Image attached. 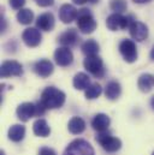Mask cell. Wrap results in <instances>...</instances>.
I'll return each mask as SVG.
<instances>
[{
	"instance_id": "obj_7",
	"label": "cell",
	"mask_w": 154,
	"mask_h": 155,
	"mask_svg": "<svg viewBox=\"0 0 154 155\" xmlns=\"http://www.w3.org/2000/svg\"><path fill=\"white\" fill-rule=\"evenodd\" d=\"M119 52L126 63H134L137 60V48L131 40H123L119 43Z\"/></svg>"
},
{
	"instance_id": "obj_8",
	"label": "cell",
	"mask_w": 154,
	"mask_h": 155,
	"mask_svg": "<svg viewBox=\"0 0 154 155\" xmlns=\"http://www.w3.org/2000/svg\"><path fill=\"white\" fill-rule=\"evenodd\" d=\"M1 77H11V76H22L23 66L16 60H6L1 64L0 68Z\"/></svg>"
},
{
	"instance_id": "obj_15",
	"label": "cell",
	"mask_w": 154,
	"mask_h": 155,
	"mask_svg": "<svg viewBox=\"0 0 154 155\" xmlns=\"http://www.w3.org/2000/svg\"><path fill=\"white\" fill-rule=\"evenodd\" d=\"M53 64L49 61V60H47V59H42V60H38L35 63V65H34V71L38 74L40 77H48V76H51L52 75V72H53Z\"/></svg>"
},
{
	"instance_id": "obj_32",
	"label": "cell",
	"mask_w": 154,
	"mask_h": 155,
	"mask_svg": "<svg viewBox=\"0 0 154 155\" xmlns=\"http://www.w3.org/2000/svg\"><path fill=\"white\" fill-rule=\"evenodd\" d=\"M6 29V21L4 18V16H1V33H4Z\"/></svg>"
},
{
	"instance_id": "obj_22",
	"label": "cell",
	"mask_w": 154,
	"mask_h": 155,
	"mask_svg": "<svg viewBox=\"0 0 154 155\" xmlns=\"http://www.w3.org/2000/svg\"><path fill=\"white\" fill-rule=\"evenodd\" d=\"M122 93V88H120V84L116 81H112V82H109L106 84V88H105V95L107 99L110 100H116L119 97Z\"/></svg>"
},
{
	"instance_id": "obj_10",
	"label": "cell",
	"mask_w": 154,
	"mask_h": 155,
	"mask_svg": "<svg viewBox=\"0 0 154 155\" xmlns=\"http://www.w3.org/2000/svg\"><path fill=\"white\" fill-rule=\"evenodd\" d=\"M77 16H78V10L71 4H64L59 8V18L65 24L74 22L75 19H77Z\"/></svg>"
},
{
	"instance_id": "obj_17",
	"label": "cell",
	"mask_w": 154,
	"mask_h": 155,
	"mask_svg": "<svg viewBox=\"0 0 154 155\" xmlns=\"http://www.w3.org/2000/svg\"><path fill=\"white\" fill-rule=\"evenodd\" d=\"M78 40V35H77V31L75 29H69L66 31H64L59 38L58 41L60 45H63L64 47H70V46H74Z\"/></svg>"
},
{
	"instance_id": "obj_6",
	"label": "cell",
	"mask_w": 154,
	"mask_h": 155,
	"mask_svg": "<svg viewBox=\"0 0 154 155\" xmlns=\"http://www.w3.org/2000/svg\"><path fill=\"white\" fill-rule=\"evenodd\" d=\"M83 66L89 74H92L95 77H102L105 75L104 63H102L101 58H99L98 55L87 57L83 61Z\"/></svg>"
},
{
	"instance_id": "obj_25",
	"label": "cell",
	"mask_w": 154,
	"mask_h": 155,
	"mask_svg": "<svg viewBox=\"0 0 154 155\" xmlns=\"http://www.w3.org/2000/svg\"><path fill=\"white\" fill-rule=\"evenodd\" d=\"M33 19H34V12L30 8H22L17 13V21L21 24L28 25L33 22Z\"/></svg>"
},
{
	"instance_id": "obj_11",
	"label": "cell",
	"mask_w": 154,
	"mask_h": 155,
	"mask_svg": "<svg viewBox=\"0 0 154 155\" xmlns=\"http://www.w3.org/2000/svg\"><path fill=\"white\" fill-rule=\"evenodd\" d=\"M22 40L28 47H36L40 45V42L42 40V35H41L40 30L36 28H28L23 31Z\"/></svg>"
},
{
	"instance_id": "obj_27",
	"label": "cell",
	"mask_w": 154,
	"mask_h": 155,
	"mask_svg": "<svg viewBox=\"0 0 154 155\" xmlns=\"http://www.w3.org/2000/svg\"><path fill=\"white\" fill-rule=\"evenodd\" d=\"M110 7L112 11H115V13H123L126 10V2L124 0H111Z\"/></svg>"
},
{
	"instance_id": "obj_24",
	"label": "cell",
	"mask_w": 154,
	"mask_h": 155,
	"mask_svg": "<svg viewBox=\"0 0 154 155\" xmlns=\"http://www.w3.org/2000/svg\"><path fill=\"white\" fill-rule=\"evenodd\" d=\"M99 45L95 40H87L85 42H83L82 45V52L87 55V57H93V55H98L99 53Z\"/></svg>"
},
{
	"instance_id": "obj_37",
	"label": "cell",
	"mask_w": 154,
	"mask_h": 155,
	"mask_svg": "<svg viewBox=\"0 0 154 155\" xmlns=\"http://www.w3.org/2000/svg\"><path fill=\"white\" fill-rule=\"evenodd\" d=\"M98 1H99V0H89L90 4H95V2H98Z\"/></svg>"
},
{
	"instance_id": "obj_23",
	"label": "cell",
	"mask_w": 154,
	"mask_h": 155,
	"mask_svg": "<svg viewBox=\"0 0 154 155\" xmlns=\"http://www.w3.org/2000/svg\"><path fill=\"white\" fill-rule=\"evenodd\" d=\"M72 84L77 90H87L88 87L90 85V78L84 72H78L74 77Z\"/></svg>"
},
{
	"instance_id": "obj_5",
	"label": "cell",
	"mask_w": 154,
	"mask_h": 155,
	"mask_svg": "<svg viewBox=\"0 0 154 155\" xmlns=\"http://www.w3.org/2000/svg\"><path fill=\"white\" fill-rule=\"evenodd\" d=\"M63 155H94V149L87 141L75 140L66 147Z\"/></svg>"
},
{
	"instance_id": "obj_36",
	"label": "cell",
	"mask_w": 154,
	"mask_h": 155,
	"mask_svg": "<svg viewBox=\"0 0 154 155\" xmlns=\"http://www.w3.org/2000/svg\"><path fill=\"white\" fill-rule=\"evenodd\" d=\"M151 105H152V107H153V110H154V96L152 97V100H151Z\"/></svg>"
},
{
	"instance_id": "obj_18",
	"label": "cell",
	"mask_w": 154,
	"mask_h": 155,
	"mask_svg": "<svg viewBox=\"0 0 154 155\" xmlns=\"http://www.w3.org/2000/svg\"><path fill=\"white\" fill-rule=\"evenodd\" d=\"M154 85V76H152L151 74H142L139 81H137V87L143 93H148L152 90Z\"/></svg>"
},
{
	"instance_id": "obj_26",
	"label": "cell",
	"mask_w": 154,
	"mask_h": 155,
	"mask_svg": "<svg viewBox=\"0 0 154 155\" xmlns=\"http://www.w3.org/2000/svg\"><path fill=\"white\" fill-rule=\"evenodd\" d=\"M102 93V88L99 83H93L88 87V89L85 90V97L89 99V100H93V99H96L101 95Z\"/></svg>"
},
{
	"instance_id": "obj_30",
	"label": "cell",
	"mask_w": 154,
	"mask_h": 155,
	"mask_svg": "<svg viewBox=\"0 0 154 155\" xmlns=\"http://www.w3.org/2000/svg\"><path fill=\"white\" fill-rule=\"evenodd\" d=\"M36 4L41 7H48L54 4V0H35Z\"/></svg>"
},
{
	"instance_id": "obj_13",
	"label": "cell",
	"mask_w": 154,
	"mask_h": 155,
	"mask_svg": "<svg viewBox=\"0 0 154 155\" xmlns=\"http://www.w3.org/2000/svg\"><path fill=\"white\" fill-rule=\"evenodd\" d=\"M129 31H130V35L131 38L139 42L143 41L148 38V28L146 24H143L142 22H134L130 28H129Z\"/></svg>"
},
{
	"instance_id": "obj_14",
	"label": "cell",
	"mask_w": 154,
	"mask_h": 155,
	"mask_svg": "<svg viewBox=\"0 0 154 155\" xmlns=\"http://www.w3.org/2000/svg\"><path fill=\"white\" fill-rule=\"evenodd\" d=\"M36 27L40 30L43 31H51L54 28V17L52 13L46 12L40 15L36 19Z\"/></svg>"
},
{
	"instance_id": "obj_9",
	"label": "cell",
	"mask_w": 154,
	"mask_h": 155,
	"mask_svg": "<svg viewBox=\"0 0 154 155\" xmlns=\"http://www.w3.org/2000/svg\"><path fill=\"white\" fill-rule=\"evenodd\" d=\"M54 60L59 66H69L74 60V54L69 47H59L54 52Z\"/></svg>"
},
{
	"instance_id": "obj_3",
	"label": "cell",
	"mask_w": 154,
	"mask_h": 155,
	"mask_svg": "<svg viewBox=\"0 0 154 155\" xmlns=\"http://www.w3.org/2000/svg\"><path fill=\"white\" fill-rule=\"evenodd\" d=\"M77 27L83 34H92L96 29V22L88 8H82L78 11Z\"/></svg>"
},
{
	"instance_id": "obj_39",
	"label": "cell",
	"mask_w": 154,
	"mask_h": 155,
	"mask_svg": "<svg viewBox=\"0 0 154 155\" xmlns=\"http://www.w3.org/2000/svg\"><path fill=\"white\" fill-rule=\"evenodd\" d=\"M152 155H154V152H153V154H152Z\"/></svg>"
},
{
	"instance_id": "obj_21",
	"label": "cell",
	"mask_w": 154,
	"mask_h": 155,
	"mask_svg": "<svg viewBox=\"0 0 154 155\" xmlns=\"http://www.w3.org/2000/svg\"><path fill=\"white\" fill-rule=\"evenodd\" d=\"M68 129L74 135L82 134L85 130V121L79 117H74L70 119V121L68 124Z\"/></svg>"
},
{
	"instance_id": "obj_1",
	"label": "cell",
	"mask_w": 154,
	"mask_h": 155,
	"mask_svg": "<svg viewBox=\"0 0 154 155\" xmlns=\"http://www.w3.org/2000/svg\"><path fill=\"white\" fill-rule=\"evenodd\" d=\"M65 94L55 87H47L41 94V102L47 110L60 108L65 102Z\"/></svg>"
},
{
	"instance_id": "obj_34",
	"label": "cell",
	"mask_w": 154,
	"mask_h": 155,
	"mask_svg": "<svg viewBox=\"0 0 154 155\" xmlns=\"http://www.w3.org/2000/svg\"><path fill=\"white\" fill-rule=\"evenodd\" d=\"M132 1L136 2V4H146V2H149L152 0H132Z\"/></svg>"
},
{
	"instance_id": "obj_29",
	"label": "cell",
	"mask_w": 154,
	"mask_h": 155,
	"mask_svg": "<svg viewBox=\"0 0 154 155\" xmlns=\"http://www.w3.org/2000/svg\"><path fill=\"white\" fill-rule=\"evenodd\" d=\"M38 155H57V153L52 149V148H48V147H42L40 150H38Z\"/></svg>"
},
{
	"instance_id": "obj_31",
	"label": "cell",
	"mask_w": 154,
	"mask_h": 155,
	"mask_svg": "<svg viewBox=\"0 0 154 155\" xmlns=\"http://www.w3.org/2000/svg\"><path fill=\"white\" fill-rule=\"evenodd\" d=\"M46 110L47 108L43 106V104L41 101H38V104H36V116H42L46 112Z\"/></svg>"
},
{
	"instance_id": "obj_33",
	"label": "cell",
	"mask_w": 154,
	"mask_h": 155,
	"mask_svg": "<svg viewBox=\"0 0 154 155\" xmlns=\"http://www.w3.org/2000/svg\"><path fill=\"white\" fill-rule=\"evenodd\" d=\"M75 4H77V5H83V4H85V2H88L89 0H72Z\"/></svg>"
},
{
	"instance_id": "obj_16",
	"label": "cell",
	"mask_w": 154,
	"mask_h": 155,
	"mask_svg": "<svg viewBox=\"0 0 154 155\" xmlns=\"http://www.w3.org/2000/svg\"><path fill=\"white\" fill-rule=\"evenodd\" d=\"M111 124V119L107 114H104V113H99L93 118L92 120V126L94 130H96L98 132H101V131H106L109 129Z\"/></svg>"
},
{
	"instance_id": "obj_4",
	"label": "cell",
	"mask_w": 154,
	"mask_h": 155,
	"mask_svg": "<svg viewBox=\"0 0 154 155\" xmlns=\"http://www.w3.org/2000/svg\"><path fill=\"white\" fill-rule=\"evenodd\" d=\"M95 140H96V142H98L105 150H107V152H110V153H113V152L119 150L120 147H122L120 140L113 137L107 130L99 132V134L96 135Z\"/></svg>"
},
{
	"instance_id": "obj_20",
	"label": "cell",
	"mask_w": 154,
	"mask_h": 155,
	"mask_svg": "<svg viewBox=\"0 0 154 155\" xmlns=\"http://www.w3.org/2000/svg\"><path fill=\"white\" fill-rule=\"evenodd\" d=\"M25 127L19 124H15L8 129V138L12 142H21L24 138Z\"/></svg>"
},
{
	"instance_id": "obj_19",
	"label": "cell",
	"mask_w": 154,
	"mask_h": 155,
	"mask_svg": "<svg viewBox=\"0 0 154 155\" xmlns=\"http://www.w3.org/2000/svg\"><path fill=\"white\" fill-rule=\"evenodd\" d=\"M33 131L38 137H47L51 134V127L45 119H38L33 125Z\"/></svg>"
},
{
	"instance_id": "obj_2",
	"label": "cell",
	"mask_w": 154,
	"mask_h": 155,
	"mask_svg": "<svg viewBox=\"0 0 154 155\" xmlns=\"http://www.w3.org/2000/svg\"><path fill=\"white\" fill-rule=\"evenodd\" d=\"M136 22V19L134 18V16H126L124 17L120 13H112L107 17L106 19V25L110 30L116 31V30H122V29H129L130 25Z\"/></svg>"
},
{
	"instance_id": "obj_12",
	"label": "cell",
	"mask_w": 154,
	"mask_h": 155,
	"mask_svg": "<svg viewBox=\"0 0 154 155\" xmlns=\"http://www.w3.org/2000/svg\"><path fill=\"white\" fill-rule=\"evenodd\" d=\"M17 117L22 121H28L30 118L36 116V105L32 102H23L17 107Z\"/></svg>"
},
{
	"instance_id": "obj_28",
	"label": "cell",
	"mask_w": 154,
	"mask_h": 155,
	"mask_svg": "<svg viewBox=\"0 0 154 155\" xmlns=\"http://www.w3.org/2000/svg\"><path fill=\"white\" fill-rule=\"evenodd\" d=\"M24 4H25V0H10V6L13 10H22Z\"/></svg>"
},
{
	"instance_id": "obj_35",
	"label": "cell",
	"mask_w": 154,
	"mask_h": 155,
	"mask_svg": "<svg viewBox=\"0 0 154 155\" xmlns=\"http://www.w3.org/2000/svg\"><path fill=\"white\" fill-rule=\"evenodd\" d=\"M151 58H152V60H154V46L152 48V51H151Z\"/></svg>"
},
{
	"instance_id": "obj_38",
	"label": "cell",
	"mask_w": 154,
	"mask_h": 155,
	"mask_svg": "<svg viewBox=\"0 0 154 155\" xmlns=\"http://www.w3.org/2000/svg\"><path fill=\"white\" fill-rule=\"evenodd\" d=\"M0 155H5V153H4V152H1V153H0Z\"/></svg>"
}]
</instances>
